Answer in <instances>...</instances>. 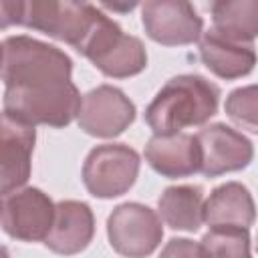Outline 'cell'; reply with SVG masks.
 <instances>
[{
    "instance_id": "14",
    "label": "cell",
    "mask_w": 258,
    "mask_h": 258,
    "mask_svg": "<svg viewBox=\"0 0 258 258\" xmlns=\"http://www.w3.org/2000/svg\"><path fill=\"white\" fill-rule=\"evenodd\" d=\"M95 236V216L89 204L79 200H62L56 204L54 224L44 246L60 256L83 252Z\"/></svg>"
},
{
    "instance_id": "21",
    "label": "cell",
    "mask_w": 258,
    "mask_h": 258,
    "mask_svg": "<svg viewBox=\"0 0 258 258\" xmlns=\"http://www.w3.org/2000/svg\"><path fill=\"white\" fill-rule=\"evenodd\" d=\"M159 258H208L202 242L189 238H171L163 248Z\"/></svg>"
},
{
    "instance_id": "18",
    "label": "cell",
    "mask_w": 258,
    "mask_h": 258,
    "mask_svg": "<svg viewBox=\"0 0 258 258\" xmlns=\"http://www.w3.org/2000/svg\"><path fill=\"white\" fill-rule=\"evenodd\" d=\"M214 30L240 44L258 36V0H216L210 6Z\"/></svg>"
},
{
    "instance_id": "19",
    "label": "cell",
    "mask_w": 258,
    "mask_h": 258,
    "mask_svg": "<svg viewBox=\"0 0 258 258\" xmlns=\"http://www.w3.org/2000/svg\"><path fill=\"white\" fill-rule=\"evenodd\" d=\"M202 246L208 258H252L250 232L236 226H214L204 238Z\"/></svg>"
},
{
    "instance_id": "6",
    "label": "cell",
    "mask_w": 258,
    "mask_h": 258,
    "mask_svg": "<svg viewBox=\"0 0 258 258\" xmlns=\"http://www.w3.org/2000/svg\"><path fill=\"white\" fill-rule=\"evenodd\" d=\"M141 159L127 143H103L89 151L83 163V183L87 191L101 200L127 194L137 175Z\"/></svg>"
},
{
    "instance_id": "4",
    "label": "cell",
    "mask_w": 258,
    "mask_h": 258,
    "mask_svg": "<svg viewBox=\"0 0 258 258\" xmlns=\"http://www.w3.org/2000/svg\"><path fill=\"white\" fill-rule=\"evenodd\" d=\"M4 113L28 125L67 127L79 119L83 97L73 81L34 89H4Z\"/></svg>"
},
{
    "instance_id": "15",
    "label": "cell",
    "mask_w": 258,
    "mask_h": 258,
    "mask_svg": "<svg viewBox=\"0 0 258 258\" xmlns=\"http://www.w3.org/2000/svg\"><path fill=\"white\" fill-rule=\"evenodd\" d=\"M200 58L216 77L226 81L250 75L258 62V54L252 44L232 42L220 36L214 28L204 32L200 38Z\"/></svg>"
},
{
    "instance_id": "20",
    "label": "cell",
    "mask_w": 258,
    "mask_h": 258,
    "mask_svg": "<svg viewBox=\"0 0 258 258\" xmlns=\"http://www.w3.org/2000/svg\"><path fill=\"white\" fill-rule=\"evenodd\" d=\"M224 111L240 129L258 135V85L234 89L226 97Z\"/></svg>"
},
{
    "instance_id": "22",
    "label": "cell",
    "mask_w": 258,
    "mask_h": 258,
    "mask_svg": "<svg viewBox=\"0 0 258 258\" xmlns=\"http://www.w3.org/2000/svg\"><path fill=\"white\" fill-rule=\"evenodd\" d=\"M256 252H258V242H256Z\"/></svg>"
},
{
    "instance_id": "9",
    "label": "cell",
    "mask_w": 258,
    "mask_h": 258,
    "mask_svg": "<svg viewBox=\"0 0 258 258\" xmlns=\"http://www.w3.org/2000/svg\"><path fill=\"white\" fill-rule=\"evenodd\" d=\"M145 34L163 46L191 44L204 34V20L189 2L149 0L141 4Z\"/></svg>"
},
{
    "instance_id": "2",
    "label": "cell",
    "mask_w": 258,
    "mask_h": 258,
    "mask_svg": "<svg viewBox=\"0 0 258 258\" xmlns=\"http://www.w3.org/2000/svg\"><path fill=\"white\" fill-rule=\"evenodd\" d=\"M2 28L20 24L56 40L81 48L97 22L105 12L89 2L71 0H26V2H2Z\"/></svg>"
},
{
    "instance_id": "10",
    "label": "cell",
    "mask_w": 258,
    "mask_h": 258,
    "mask_svg": "<svg viewBox=\"0 0 258 258\" xmlns=\"http://www.w3.org/2000/svg\"><path fill=\"white\" fill-rule=\"evenodd\" d=\"M135 103L121 89L113 85H99L83 97L77 121L85 133L113 139L135 121Z\"/></svg>"
},
{
    "instance_id": "8",
    "label": "cell",
    "mask_w": 258,
    "mask_h": 258,
    "mask_svg": "<svg viewBox=\"0 0 258 258\" xmlns=\"http://www.w3.org/2000/svg\"><path fill=\"white\" fill-rule=\"evenodd\" d=\"M56 204L38 187H22L2 196V228L20 242H44L54 224Z\"/></svg>"
},
{
    "instance_id": "13",
    "label": "cell",
    "mask_w": 258,
    "mask_h": 258,
    "mask_svg": "<svg viewBox=\"0 0 258 258\" xmlns=\"http://www.w3.org/2000/svg\"><path fill=\"white\" fill-rule=\"evenodd\" d=\"M145 161L163 177H187L202 171V147L189 133L153 135L145 145Z\"/></svg>"
},
{
    "instance_id": "16",
    "label": "cell",
    "mask_w": 258,
    "mask_h": 258,
    "mask_svg": "<svg viewBox=\"0 0 258 258\" xmlns=\"http://www.w3.org/2000/svg\"><path fill=\"white\" fill-rule=\"evenodd\" d=\"M256 220V206L250 189L240 181H226L212 189L204 204V222L214 226L250 228Z\"/></svg>"
},
{
    "instance_id": "3",
    "label": "cell",
    "mask_w": 258,
    "mask_h": 258,
    "mask_svg": "<svg viewBox=\"0 0 258 258\" xmlns=\"http://www.w3.org/2000/svg\"><path fill=\"white\" fill-rule=\"evenodd\" d=\"M73 75L71 56L54 44L16 34L2 40L4 89H34L69 83Z\"/></svg>"
},
{
    "instance_id": "7",
    "label": "cell",
    "mask_w": 258,
    "mask_h": 258,
    "mask_svg": "<svg viewBox=\"0 0 258 258\" xmlns=\"http://www.w3.org/2000/svg\"><path fill=\"white\" fill-rule=\"evenodd\" d=\"M107 236L117 254L125 258H147L161 244V218L149 206L125 202L109 214Z\"/></svg>"
},
{
    "instance_id": "12",
    "label": "cell",
    "mask_w": 258,
    "mask_h": 258,
    "mask_svg": "<svg viewBox=\"0 0 258 258\" xmlns=\"http://www.w3.org/2000/svg\"><path fill=\"white\" fill-rule=\"evenodd\" d=\"M34 141V125L2 115V196L22 189L28 181Z\"/></svg>"
},
{
    "instance_id": "17",
    "label": "cell",
    "mask_w": 258,
    "mask_h": 258,
    "mask_svg": "<svg viewBox=\"0 0 258 258\" xmlns=\"http://www.w3.org/2000/svg\"><path fill=\"white\" fill-rule=\"evenodd\" d=\"M204 204L200 185H169L159 196L157 210L171 230L198 232L204 222Z\"/></svg>"
},
{
    "instance_id": "11",
    "label": "cell",
    "mask_w": 258,
    "mask_h": 258,
    "mask_svg": "<svg viewBox=\"0 0 258 258\" xmlns=\"http://www.w3.org/2000/svg\"><path fill=\"white\" fill-rule=\"evenodd\" d=\"M196 137L202 147V173L206 177L240 171L254 157L252 141L226 123L206 125Z\"/></svg>"
},
{
    "instance_id": "1",
    "label": "cell",
    "mask_w": 258,
    "mask_h": 258,
    "mask_svg": "<svg viewBox=\"0 0 258 258\" xmlns=\"http://www.w3.org/2000/svg\"><path fill=\"white\" fill-rule=\"evenodd\" d=\"M220 89L202 75L169 79L145 109V123L155 135H175L185 127L204 125L218 113Z\"/></svg>"
},
{
    "instance_id": "5",
    "label": "cell",
    "mask_w": 258,
    "mask_h": 258,
    "mask_svg": "<svg viewBox=\"0 0 258 258\" xmlns=\"http://www.w3.org/2000/svg\"><path fill=\"white\" fill-rule=\"evenodd\" d=\"M79 52L111 79L135 77L147 67V50L143 42L133 34H125L107 14L101 16Z\"/></svg>"
}]
</instances>
